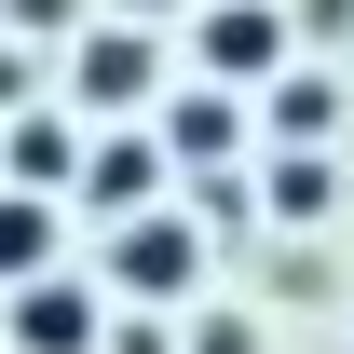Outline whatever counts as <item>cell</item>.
Masks as SVG:
<instances>
[{"mask_svg":"<svg viewBox=\"0 0 354 354\" xmlns=\"http://www.w3.org/2000/svg\"><path fill=\"white\" fill-rule=\"evenodd\" d=\"M286 41H300L286 0H218V14H205V68H218V82H272Z\"/></svg>","mask_w":354,"mask_h":354,"instance_id":"obj_1","label":"cell"},{"mask_svg":"<svg viewBox=\"0 0 354 354\" xmlns=\"http://www.w3.org/2000/svg\"><path fill=\"white\" fill-rule=\"evenodd\" d=\"M205 272V232L191 218H123V245H109V286H136V300H177Z\"/></svg>","mask_w":354,"mask_h":354,"instance_id":"obj_2","label":"cell"},{"mask_svg":"<svg viewBox=\"0 0 354 354\" xmlns=\"http://www.w3.org/2000/svg\"><path fill=\"white\" fill-rule=\"evenodd\" d=\"M109 341V313H95V286H68V272H41V286H14V354H95Z\"/></svg>","mask_w":354,"mask_h":354,"instance_id":"obj_3","label":"cell"},{"mask_svg":"<svg viewBox=\"0 0 354 354\" xmlns=\"http://www.w3.org/2000/svg\"><path fill=\"white\" fill-rule=\"evenodd\" d=\"M82 164H95V150L55 123V109H41V123H0V177H14V191H41V205H55V191H68Z\"/></svg>","mask_w":354,"mask_h":354,"instance_id":"obj_4","label":"cell"},{"mask_svg":"<svg viewBox=\"0 0 354 354\" xmlns=\"http://www.w3.org/2000/svg\"><path fill=\"white\" fill-rule=\"evenodd\" d=\"M68 82H82V109H136V95H150V41H136V28H95Z\"/></svg>","mask_w":354,"mask_h":354,"instance_id":"obj_5","label":"cell"},{"mask_svg":"<svg viewBox=\"0 0 354 354\" xmlns=\"http://www.w3.org/2000/svg\"><path fill=\"white\" fill-rule=\"evenodd\" d=\"M55 232H68V218H55L41 191H0V286H41V272H55Z\"/></svg>","mask_w":354,"mask_h":354,"instance_id":"obj_6","label":"cell"},{"mask_svg":"<svg viewBox=\"0 0 354 354\" xmlns=\"http://www.w3.org/2000/svg\"><path fill=\"white\" fill-rule=\"evenodd\" d=\"M232 136H245V109H232V95H177V109H164V150H177V164H218Z\"/></svg>","mask_w":354,"mask_h":354,"instance_id":"obj_7","label":"cell"},{"mask_svg":"<svg viewBox=\"0 0 354 354\" xmlns=\"http://www.w3.org/2000/svg\"><path fill=\"white\" fill-rule=\"evenodd\" d=\"M327 123H341V95L313 82V68H286V82H272V136H286V150H313Z\"/></svg>","mask_w":354,"mask_h":354,"instance_id":"obj_8","label":"cell"},{"mask_svg":"<svg viewBox=\"0 0 354 354\" xmlns=\"http://www.w3.org/2000/svg\"><path fill=\"white\" fill-rule=\"evenodd\" d=\"M82 191H95V205H136V191H150V150H136V136H109V150L82 164Z\"/></svg>","mask_w":354,"mask_h":354,"instance_id":"obj_9","label":"cell"},{"mask_svg":"<svg viewBox=\"0 0 354 354\" xmlns=\"http://www.w3.org/2000/svg\"><path fill=\"white\" fill-rule=\"evenodd\" d=\"M272 205H286V218H327V164L286 150V164H272Z\"/></svg>","mask_w":354,"mask_h":354,"instance_id":"obj_10","label":"cell"},{"mask_svg":"<svg viewBox=\"0 0 354 354\" xmlns=\"http://www.w3.org/2000/svg\"><path fill=\"white\" fill-rule=\"evenodd\" d=\"M191 354H259V327H245V313H205V327H191Z\"/></svg>","mask_w":354,"mask_h":354,"instance_id":"obj_11","label":"cell"},{"mask_svg":"<svg viewBox=\"0 0 354 354\" xmlns=\"http://www.w3.org/2000/svg\"><path fill=\"white\" fill-rule=\"evenodd\" d=\"M286 14H300V41H341L354 28V0H286Z\"/></svg>","mask_w":354,"mask_h":354,"instance_id":"obj_12","label":"cell"},{"mask_svg":"<svg viewBox=\"0 0 354 354\" xmlns=\"http://www.w3.org/2000/svg\"><path fill=\"white\" fill-rule=\"evenodd\" d=\"M14 28H68V0H14Z\"/></svg>","mask_w":354,"mask_h":354,"instance_id":"obj_13","label":"cell"},{"mask_svg":"<svg viewBox=\"0 0 354 354\" xmlns=\"http://www.w3.org/2000/svg\"><path fill=\"white\" fill-rule=\"evenodd\" d=\"M109 354H164V327H109Z\"/></svg>","mask_w":354,"mask_h":354,"instance_id":"obj_14","label":"cell"}]
</instances>
